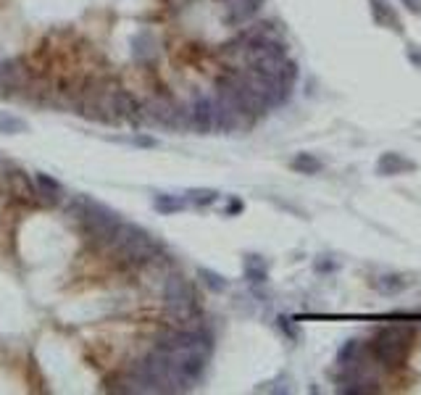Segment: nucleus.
I'll return each mask as SVG.
<instances>
[{
    "label": "nucleus",
    "instance_id": "obj_1",
    "mask_svg": "<svg viewBox=\"0 0 421 395\" xmlns=\"http://www.w3.org/2000/svg\"><path fill=\"white\" fill-rule=\"evenodd\" d=\"M411 346H413V330L408 327H382L372 340V356L379 366L397 369L408 361Z\"/></svg>",
    "mask_w": 421,
    "mask_h": 395
},
{
    "label": "nucleus",
    "instance_id": "obj_2",
    "mask_svg": "<svg viewBox=\"0 0 421 395\" xmlns=\"http://www.w3.org/2000/svg\"><path fill=\"white\" fill-rule=\"evenodd\" d=\"M111 248L124 256V258H129L134 263H145V261H153L158 256V245L156 240L150 238L145 229L134 227V224H124L121 222L116 232H113V238H111Z\"/></svg>",
    "mask_w": 421,
    "mask_h": 395
},
{
    "label": "nucleus",
    "instance_id": "obj_3",
    "mask_svg": "<svg viewBox=\"0 0 421 395\" xmlns=\"http://www.w3.org/2000/svg\"><path fill=\"white\" fill-rule=\"evenodd\" d=\"M164 303H166V311L180 319V322H187L193 319L195 313V290L193 285L180 274H171L164 285Z\"/></svg>",
    "mask_w": 421,
    "mask_h": 395
},
{
    "label": "nucleus",
    "instance_id": "obj_4",
    "mask_svg": "<svg viewBox=\"0 0 421 395\" xmlns=\"http://www.w3.org/2000/svg\"><path fill=\"white\" fill-rule=\"evenodd\" d=\"M84 224H87V229H90V235H93V238L111 242L116 227L121 224V219L113 208H109V206L95 203V201H87V216H84Z\"/></svg>",
    "mask_w": 421,
    "mask_h": 395
},
{
    "label": "nucleus",
    "instance_id": "obj_5",
    "mask_svg": "<svg viewBox=\"0 0 421 395\" xmlns=\"http://www.w3.org/2000/svg\"><path fill=\"white\" fill-rule=\"evenodd\" d=\"M187 114H190V127H193L195 132L205 134V132L214 130V98L198 95L193 103H190Z\"/></svg>",
    "mask_w": 421,
    "mask_h": 395
},
{
    "label": "nucleus",
    "instance_id": "obj_6",
    "mask_svg": "<svg viewBox=\"0 0 421 395\" xmlns=\"http://www.w3.org/2000/svg\"><path fill=\"white\" fill-rule=\"evenodd\" d=\"M406 171H416V164L408 161L403 153H395V150L382 153L376 161V174L379 177H395V174H406Z\"/></svg>",
    "mask_w": 421,
    "mask_h": 395
},
{
    "label": "nucleus",
    "instance_id": "obj_7",
    "mask_svg": "<svg viewBox=\"0 0 421 395\" xmlns=\"http://www.w3.org/2000/svg\"><path fill=\"white\" fill-rule=\"evenodd\" d=\"M6 190L11 192V195H16L19 201H35L37 185L26 177V171H22V169H11V171L6 174Z\"/></svg>",
    "mask_w": 421,
    "mask_h": 395
},
{
    "label": "nucleus",
    "instance_id": "obj_8",
    "mask_svg": "<svg viewBox=\"0 0 421 395\" xmlns=\"http://www.w3.org/2000/svg\"><path fill=\"white\" fill-rule=\"evenodd\" d=\"M261 6L264 0H227V22L235 26L245 24L261 11Z\"/></svg>",
    "mask_w": 421,
    "mask_h": 395
},
{
    "label": "nucleus",
    "instance_id": "obj_9",
    "mask_svg": "<svg viewBox=\"0 0 421 395\" xmlns=\"http://www.w3.org/2000/svg\"><path fill=\"white\" fill-rule=\"evenodd\" d=\"M369 6H372V16H374V22H376V24L385 26V29L403 32V24H400V19H397L395 8H392L387 0H369Z\"/></svg>",
    "mask_w": 421,
    "mask_h": 395
},
{
    "label": "nucleus",
    "instance_id": "obj_10",
    "mask_svg": "<svg viewBox=\"0 0 421 395\" xmlns=\"http://www.w3.org/2000/svg\"><path fill=\"white\" fill-rule=\"evenodd\" d=\"M140 103L134 100L132 93H127V90H113V114L121 116V119H132L137 121L140 119Z\"/></svg>",
    "mask_w": 421,
    "mask_h": 395
},
{
    "label": "nucleus",
    "instance_id": "obj_11",
    "mask_svg": "<svg viewBox=\"0 0 421 395\" xmlns=\"http://www.w3.org/2000/svg\"><path fill=\"white\" fill-rule=\"evenodd\" d=\"M132 56L140 63H148V61L156 59V40L150 32H140V35L132 40Z\"/></svg>",
    "mask_w": 421,
    "mask_h": 395
},
{
    "label": "nucleus",
    "instance_id": "obj_12",
    "mask_svg": "<svg viewBox=\"0 0 421 395\" xmlns=\"http://www.w3.org/2000/svg\"><path fill=\"white\" fill-rule=\"evenodd\" d=\"M35 185H37V195H42V203H48V206H56L58 203V198H61V185L50 174H37L35 177Z\"/></svg>",
    "mask_w": 421,
    "mask_h": 395
},
{
    "label": "nucleus",
    "instance_id": "obj_13",
    "mask_svg": "<svg viewBox=\"0 0 421 395\" xmlns=\"http://www.w3.org/2000/svg\"><path fill=\"white\" fill-rule=\"evenodd\" d=\"M245 277L251 279L253 285H264L269 279V266L261 256H245Z\"/></svg>",
    "mask_w": 421,
    "mask_h": 395
},
{
    "label": "nucleus",
    "instance_id": "obj_14",
    "mask_svg": "<svg viewBox=\"0 0 421 395\" xmlns=\"http://www.w3.org/2000/svg\"><path fill=\"white\" fill-rule=\"evenodd\" d=\"M289 166L295 169L298 174H319L324 164H321V158H316L313 153H295V158L289 161Z\"/></svg>",
    "mask_w": 421,
    "mask_h": 395
},
{
    "label": "nucleus",
    "instance_id": "obj_15",
    "mask_svg": "<svg viewBox=\"0 0 421 395\" xmlns=\"http://www.w3.org/2000/svg\"><path fill=\"white\" fill-rule=\"evenodd\" d=\"M22 84V72L16 63H0V93L16 90Z\"/></svg>",
    "mask_w": 421,
    "mask_h": 395
},
{
    "label": "nucleus",
    "instance_id": "obj_16",
    "mask_svg": "<svg viewBox=\"0 0 421 395\" xmlns=\"http://www.w3.org/2000/svg\"><path fill=\"white\" fill-rule=\"evenodd\" d=\"M153 206H156V211H161V214H177V211H182V208L187 206V198H177V195H156Z\"/></svg>",
    "mask_w": 421,
    "mask_h": 395
},
{
    "label": "nucleus",
    "instance_id": "obj_17",
    "mask_svg": "<svg viewBox=\"0 0 421 395\" xmlns=\"http://www.w3.org/2000/svg\"><path fill=\"white\" fill-rule=\"evenodd\" d=\"M374 288L379 290V293H385V295H392V293H400V290L406 288V279L397 274H385L379 277V279H374Z\"/></svg>",
    "mask_w": 421,
    "mask_h": 395
},
{
    "label": "nucleus",
    "instance_id": "obj_18",
    "mask_svg": "<svg viewBox=\"0 0 421 395\" xmlns=\"http://www.w3.org/2000/svg\"><path fill=\"white\" fill-rule=\"evenodd\" d=\"M358 350H361L358 340H348L345 346L340 348V353H337V364H340V366H350V364H358Z\"/></svg>",
    "mask_w": 421,
    "mask_h": 395
},
{
    "label": "nucleus",
    "instance_id": "obj_19",
    "mask_svg": "<svg viewBox=\"0 0 421 395\" xmlns=\"http://www.w3.org/2000/svg\"><path fill=\"white\" fill-rule=\"evenodd\" d=\"M0 132H3V134H22V132H26V124L19 119V116L0 114Z\"/></svg>",
    "mask_w": 421,
    "mask_h": 395
},
{
    "label": "nucleus",
    "instance_id": "obj_20",
    "mask_svg": "<svg viewBox=\"0 0 421 395\" xmlns=\"http://www.w3.org/2000/svg\"><path fill=\"white\" fill-rule=\"evenodd\" d=\"M198 274H200V279H203L205 285L214 290V293H224V290H227V279H224L221 274H216V272H211V269H200Z\"/></svg>",
    "mask_w": 421,
    "mask_h": 395
},
{
    "label": "nucleus",
    "instance_id": "obj_21",
    "mask_svg": "<svg viewBox=\"0 0 421 395\" xmlns=\"http://www.w3.org/2000/svg\"><path fill=\"white\" fill-rule=\"evenodd\" d=\"M216 198H219V192L208 190V187L187 192V201H190V203H195V206H211V203H216Z\"/></svg>",
    "mask_w": 421,
    "mask_h": 395
},
{
    "label": "nucleus",
    "instance_id": "obj_22",
    "mask_svg": "<svg viewBox=\"0 0 421 395\" xmlns=\"http://www.w3.org/2000/svg\"><path fill=\"white\" fill-rule=\"evenodd\" d=\"M279 327H282V332L289 337V340H298L301 337V330L295 327V322L292 319H287V316H279Z\"/></svg>",
    "mask_w": 421,
    "mask_h": 395
},
{
    "label": "nucleus",
    "instance_id": "obj_23",
    "mask_svg": "<svg viewBox=\"0 0 421 395\" xmlns=\"http://www.w3.org/2000/svg\"><path fill=\"white\" fill-rule=\"evenodd\" d=\"M313 266H316V272H321V274H326V272H335V269H337V263L329 261L326 256H321V258L313 263Z\"/></svg>",
    "mask_w": 421,
    "mask_h": 395
},
{
    "label": "nucleus",
    "instance_id": "obj_24",
    "mask_svg": "<svg viewBox=\"0 0 421 395\" xmlns=\"http://www.w3.org/2000/svg\"><path fill=\"white\" fill-rule=\"evenodd\" d=\"M406 59L416 66V69H421V48H416V45H408V50H406Z\"/></svg>",
    "mask_w": 421,
    "mask_h": 395
},
{
    "label": "nucleus",
    "instance_id": "obj_25",
    "mask_svg": "<svg viewBox=\"0 0 421 395\" xmlns=\"http://www.w3.org/2000/svg\"><path fill=\"white\" fill-rule=\"evenodd\" d=\"M242 211V201H237V198H232L227 206V214H240Z\"/></svg>",
    "mask_w": 421,
    "mask_h": 395
},
{
    "label": "nucleus",
    "instance_id": "obj_26",
    "mask_svg": "<svg viewBox=\"0 0 421 395\" xmlns=\"http://www.w3.org/2000/svg\"><path fill=\"white\" fill-rule=\"evenodd\" d=\"M408 11H413V13H421V0H400Z\"/></svg>",
    "mask_w": 421,
    "mask_h": 395
}]
</instances>
